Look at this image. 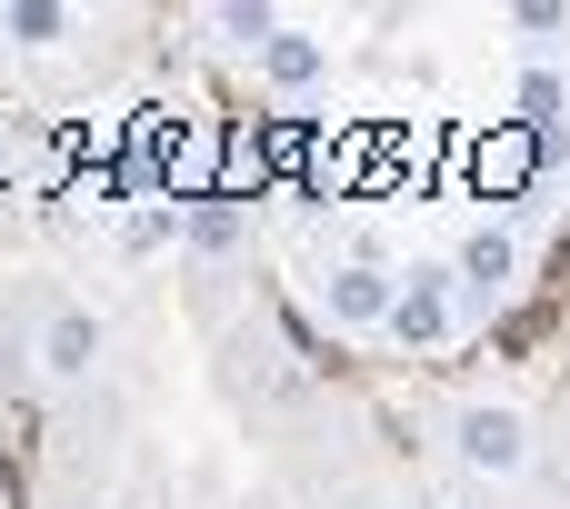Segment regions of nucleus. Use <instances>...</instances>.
<instances>
[{
	"label": "nucleus",
	"mask_w": 570,
	"mask_h": 509,
	"mask_svg": "<svg viewBox=\"0 0 570 509\" xmlns=\"http://www.w3.org/2000/svg\"><path fill=\"white\" fill-rule=\"evenodd\" d=\"M50 370H90V320H60L50 330Z\"/></svg>",
	"instance_id": "1"
}]
</instances>
